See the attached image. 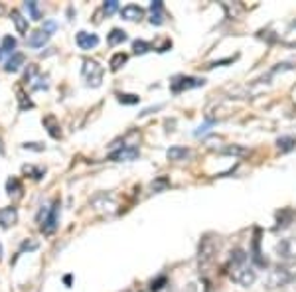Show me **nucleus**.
<instances>
[{
  "label": "nucleus",
  "mask_w": 296,
  "mask_h": 292,
  "mask_svg": "<svg viewBox=\"0 0 296 292\" xmlns=\"http://www.w3.org/2000/svg\"><path fill=\"white\" fill-rule=\"evenodd\" d=\"M24 61H26V57H24V54H20V52H16V54L12 55L8 61H6V65H4V71L8 73H14L18 71L20 67L24 65Z\"/></svg>",
  "instance_id": "obj_14"
},
{
  "label": "nucleus",
  "mask_w": 296,
  "mask_h": 292,
  "mask_svg": "<svg viewBox=\"0 0 296 292\" xmlns=\"http://www.w3.org/2000/svg\"><path fill=\"white\" fill-rule=\"evenodd\" d=\"M117 97H119V103H123V105H136L140 101V97L132 95V93H119Z\"/></svg>",
  "instance_id": "obj_24"
},
{
  "label": "nucleus",
  "mask_w": 296,
  "mask_h": 292,
  "mask_svg": "<svg viewBox=\"0 0 296 292\" xmlns=\"http://www.w3.org/2000/svg\"><path fill=\"white\" fill-rule=\"evenodd\" d=\"M6 192H8V196H22V186L16 178H10L8 182H6Z\"/></svg>",
  "instance_id": "obj_23"
},
{
  "label": "nucleus",
  "mask_w": 296,
  "mask_h": 292,
  "mask_svg": "<svg viewBox=\"0 0 296 292\" xmlns=\"http://www.w3.org/2000/svg\"><path fill=\"white\" fill-rule=\"evenodd\" d=\"M44 127L48 128V132H50V136L52 138H59L61 136V130H59V125H57V121H56V117H46L44 119Z\"/></svg>",
  "instance_id": "obj_17"
},
{
  "label": "nucleus",
  "mask_w": 296,
  "mask_h": 292,
  "mask_svg": "<svg viewBox=\"0 0 296 292\" xmlns=\"http://www.w3.org/2000/svg\"><path fill=\"white\" fill-rule=\"evenodd\" d=\"M109 44L111 46H119V44H123L125 40H127V32L125 30H119V28H115V30H111V34H109Z\"/></svg>",
  "instance_id": "obj_20"
},
{
  "label": "nucleus",
  "mask_w": 296,
  "mask_h": 292,
  "mask_svg": "<svg viewBox=\"0 0 296 292\" xmlns=\"http://www.w3.org/2000/svg\"><path fill=\"white\" fill-rule=\"evenodd\" d=\"M57 219H59V200H54L52 205H44L38 213V223L46 235H52L56 231Z\"/></svg>",
  "instance_id": "obj_2"
},
{
  "label": "nucleus",
  "mask_w": 296,
  "mask_h": 292,
  "mask_svg": "<svg viewBox=\"0 0 296 292\" xmlns=\"http://www.w3.org/2000/svg\"><path fill=\"white\" fill-rule=\"evenodd\" d=\"M50 32H46L44 28H40V30H36V32H32L30 36H28V44L32 46V48H44V44L50 40Z\"/></svg>",
  "instance_id": "obj_13"
},
{
  "label": "nucleus",
  "mask_w": 296,
  "mask_h": 292,
  "mask_svg": "<svg viewBox=\"0 0 296 292\" xmlns=\"http://www.w3.org/2000/svg\"><path fill=\"white\" fill-rule=\"evenodd\" d=\"M22 172H24V174H28V176H30V178H34V180H42V178H44V174H46V170H44V168H38V166H24V168H22Z\"/></svg>",
  "instance_id": "obj_22"
},
{
  "label": "nucleus",
  "mask_w": 296,
  "mask_h": 292,
  "mask_svg": "<svg viewBox=\"0 0 296 292\" xmlns=\"http://www.w3.org/2000/svg\"><path fill=\"white\" fill-rule=\"evenodd\" d=\"M34 249H38L36 241H24L22 247H20V253H24V251H34Z\"/></svg>",
  "instance_id": "obj_29"
},
{
  "label": "nucleus",
  "mask_w": 296,
  "mask_h": 292,
  "mask_svg": "<svg viewBox=\"0 0 296 292\" xmlns=\"http://www.w3.org/2000/svg\"><path fill=\"white\" fill-rule=\"evenodd\" d=\"M277 146L280 152H290L292 148H296V138L294 136H280L277 140Z\"/></svg>",
  "instance_id": "obj_18"
},
{
  "label": "nucleus",
  "mask_w": 296,
  "mask_h": 292,
  "mask_svg": "<svg viewBox=\"0 0 296 292\" xmlns=\"http://www.w3.org/2000/svg\"><path fill=\"white\" fill-rule=\"evenodd\" d=\"M103 8H105V12H107V14H113V12L119 8V2H117V0H109V2H105V6H103Z\"/></svg>",
  "instance_id": "obj_30"
},
{
  "label": "nucleus",
  "mask_w": 296,
  "mask_h": 292,
  "mask_svg": "<svg viewBox=\"0 0 296 292\" xmlns=\"http://www.w3.org/2000/svg\"><path fill=\"white\" fill-rule=\"evenodd\" d=\"M10 18H12V22H14L18 34H26V32H28V18H24V16L20 14V10H12Z\"/></svg>",
  "instance_id": "obj_16"
},
{
  "label": "nucleus",
  "mask_w": 296,
  "mask_h": 292,
  "mask_svg": "<svg viewBox=\"0 0 296 292\" xmlns=\"http://www.w3.org/2000/svg\"><path fill=\"white\" fill-rule=\"evenodd\" d=\"M0 154H2V144H0Z\"/></svg>",
  "instance_id": "obj_35"
},
{
  "label": "nucleus",
  "mask_w": 296,
  "mask_h": 292,
  "mask_svg": "<svg viewBox=\"0 0 296 292\" xmlns=\"http://www.w3.org/2000/svg\"><path fill=\"white\" fill-rule=\"evenodd\" d=\"M127 59H129V55L123 54V52H119V54H115L111 57V63H109V65H111L113 71H119V69H121L125 63H127Z\"/></svg>",
  "instance_id": "obj_19"
},
{
  "label": "nucleus",
  "mask_w": 296,
  "mask_h": 292,
  "mask_svg": "<svg viewBox=\"0 0 296 292\" xmlns=\"http://www.w3.org/2000/svg\"><path fill=\"white\" fill-rule=\"evenodd\" d=\"M2 12H4V8H2V6H0V14H2Z\"/></svg>",
  "instance_id": "obj_33"
},
{
  "label": "nucleus",
  "mask_w": 296,
  "mask_h": 292,
  "mask_svg": "<svg viewBox=\"0 0 296 292\" xmlns=\"http://www.w3.org/2000/svg\"><path fill=\"white\" fill-rule=\"evenodd\" d=\"M103 67L99 65V61H95V59H89V57H85L83 59V65H81V75H83V79L87 81V85H91V87H99L101 83H103Z\"/></svg>",
  "instance_id": "obj_3"
},
{
  "label": "nucleus",
  "mask_w": 296,
  "mask_h": 292,
  "mask_svg": "<svg viewBox=\"0 0 296 292\" xmlns=\"http://www.w3.org/2000/svg\"><path fill=\"white\" fill-rule=\"evenodd\" d=\"M294 274L290 273L286 267H275L269 276H267V288H280V286H286L288 282H292Z\"/></svg>",
  "instance_id": "obj_5"
},
{
  "label": "nucleus",
  "mask_w": 296,
  "mask_h": 292,
  "mask_svg": "<svg viewBox=\"0 0 296 292\" xmlns=\"http://www.w3.org/2000/svg\"><path fill=\"white\" fill-rule=\"evenodd\" d=\"M205 81L202 77H192V75H178L170 81V91L182 93L188 89H196V87H204Z\"/></svg>",
  "instance_id": "obj_4"
},
{
  "label": "nucleus",
  "mask_w": 296,
  "mask_h": 292,
  "mask_svg": "<svg viewBox=\"0 0 296 292\" xmlns=\"http://www.w3.org/2000/svg\"><path fill=\"white\" fill-rule=\"evenodd\" d=\"M138 156H140L138 146L125 144V146H121L119 150L111 152V154H109V160H113V162H130V160H136Z\"/></svg>",
  "instance_id": "obj_7"
},
{
  "label": "nucleus",
  "mask_w": 296,
  "mask_h": 292,
  "mask_svg": "<svg viewBox=\"0 0 296 292\" xmlns=\"http://www.w3.org/2000/svg\"><path fill=\"white\" fill-rule=\"evenodd\" d=\"M292 284H294V288H296V274H294V278H292Z\"/></svg>",
  "instance_id": "obj_32"
},
{
  "label": "nucleus",
  "mask_w": 296,
  "mask_h": 292,
  "mask_svg": "<svg viewBox=\"0 0 296 292\" xmlns=\"http://www.w3.org/2000/svg\"><path fill=\"white\" fill-rule=\"evenodd\" d=\"M132 50H134V54H146L148 50H150V44H148V42H142V40H136V42L132 44Z\"/></svg>",
  "instance_id": "obj_27"
},
{
  "label": "nucleus",
  "mask_w": 296,
  "mask_h": 292,
  "mask_svg": "<svg viewBox=\"0 0 296 292\" xmlns=\"http://www.w3.org/2000/svg\"><path fill=\"white\" fill-rule=\"evenodd\" d=\"M121 16L125 20H129V22H138V20L144 18V10L140 6H136V4H129V6L121 8Z\"/></svg>",
  "instance_id": "obj_11"
},
{
  "label": "nucleus",
  "mask_w": 296,
  "mask_h": 292,
  "mask_svg": "<svg viewBox=\"0 0 296 292\" xmlns=\"http://www.w3.org/2000/svg\"><path fill=\"white\" fill-rule=\"evenodd\" d=\"M18 221V209L16 207H2L0 209V227L8 229Z\"/></svg>",
  "instance_id": "obj_9"
},
{
  "label": "nucleus",
  "mask_w": 296,
  "mask_h": 292,
  "mask_svg": "<svg viewBox=\"0 0 296 292\" xmlns=\"http://www.w3.org/2000/svg\"><path fill=\"white\" fill-rule=\"evenodd\" d=\"M146 292H152V290H146Z\"/></svg>",
  "instance_id": "obj_36"
},
{
  "label": "nucleus",
  "mask_w": 296,
  "mask_h": 292,
  "mask_svg": "<svg viewBox=\"0 0 296 292\" xmlns=\"http://www.w3.org/2000/svg\"><path fill=\"white\" fill-rule=\"evenodd\" d=\"M211 125H213V121H207V123H205V125H202V127L194 132V134H196V136H202V134H205V132L209 130V127H211Z\"/></svg>",
  "instance_id": "obj_31"
},
{
  "label": "nucleus",
  "mask_w": 296,
  "mask_h": 292,
  "mask_svg": "<svg viewBox=\"0 0 296 292\" xmlns=\"http://www.w3.org/2000/svg\"><path fill=\"white\" fill-rule=\"evenodd\" d=\"M277 255L284 263H294L296 261V237L282 239L277 245Z\"/></svg>",
  "instance_id": "obj_6"
},
{
  "label": "nucleus",
  "mask_w": 296,
  "mask_h": 292,
  "mask_svg": "<svg viewBox=\"0 0 296 292\" xmlns=\"http://www.w3.org/2000/svg\"><path fill=\"white\" fill-rule=\"evenodd\" d=\"M150 24H154V26H160L162 22H164V4L160 2V0H156V2H152L150 4Z\"/></svg>",
  "instance_id": "obj_12"
},
{
  "label": "nucleus",
  "mask_w": 296,
  "mask_h": 292,
  "mask_svg": "<svg viewBox=\"0 0 296 292\" xmlns=\"http://www.w3.org/2000/svg\"><path fill=\"white\" fill-rule=\"evenodd\" d=\"M227 273H229V278L233 282H237L239 286H251L257 280V271L251 265V257L247 255L243 249H235L231 253Z\"/></svg>",
  "instance_id": "obj_1"
},
{
  "label": "nucleus",
  "mask_w": 296,
  "mask_h": 292,
  "mask_svg": "<svg viewBox=\"0 0 296 292\" xmlns=\"http://www.w3.org/2000/svg\"><path fill=\"white\" fill-rule=\"evenodd\" d=\"M75 42H77V46H79L81 50H93V48L99 46V38H97V34H89V32H79V34L75 36Z\"/></svg>",
  "instance_id": "obj_8"
},
{
  "label": "nucleus",
  "mask_w": 296,
  "mask_h": 292,
  "mask_svg": "<svg viewBox=\"0 0 296 292\" xmlns=\"http://www.w3.org/2000/svg\"><path fill=\"white\" fill-rule=\"evenodd\" d=\"M24 150H34V152H42L46 146L42 144V142H26V144H22Z\"/></svg>",
  "instance_id": "obj_28"
},
{
  "label": "nucleus",
  "mask_w": 296,
  "mask_h": 292,
  "mask_svg": "<svg viewBox=\"0 0 296 292\" xmlns=\"http://www.w3.org/2000/svg\"><path fill=\"white\" fill-rule=\"evenodd\" d=\"M16 93H18V107H20V111H26V109H32L34 107V103L26 97V93L22 91V89H16Z\"/></svg>",
  "instance_id": "obj_25"
},
{
  "label": "nucleus",
  "mask_w": 296,
  "mask_h": 292,
  "mask_svg": "<svg viewBox=\"0 0 296 292\" xmlns=\"http://www.w3.org/2000/svg\"><path fill=\"white\" fill-rule=\"evenodd\" d=\"M30 87H32V89H36V91L48 89V87H50V83H48V77H46V75H40V73H38L36 77H34L32 81H30Z\"/></svg>",
  "instance_id": "obj_21"
},
{
  "label": "nucleus",
  "mask_w": 296,
  "mask_h": 292,
  "mask_svg": "<svg viewBox=\"0 0 296 292\" xmlns=\"http://www.w3.org/2000/svg\"><path fill=\"white\" fill-rule=\"evenodd\" d=\"M14 50H16V38H12V36L2 38V42H0V61H4L6 57L10 59L12 55L16 54Z\"/></svg>",
  "instance_id": "obj_10"
},
{
  "label": "nucleus",
  "mask_w": 296,
  "mask_h": 292,
  "mask_svg": "<svg viewBox=\"0 0 296 292\" xmlns=\"http://www.w3.org/2000/svg\"><path fill=\"white\" fill-rule=\"evenodd\" d=\"M168 160H184V158H188L190 156V150L188 148H184V146H172L170 150L166 152Z\"/></svg>",
  "instance_id": "obj_15"
},
{
  "label": "nucleus",
  "mask_w": 296,
  "mask_h": 292,
  "mask_svg": "<svg viewBox=\"0 0 296 292\" xmlns=\"http://www.w3.org/2000/svg\"><path fill=\"white\" fill-rule=\"evenodd\" d=\"M26 10L30 12V16H32V20H42V14H40V8H38V2L36 0H28L26 4Z\"/></svg>",
  "instance_id": "obj_26"
},
{
  "label": "nucleus",
  "mask_w": 296,
  "mask_h": 292,
  "mask_svg": "<svg viewBox=\"0 0 296 292\" xmlns=\"http://www.w3.org/2000/svg\"><path fill=\"white\" fill-rule=\"evenodd\" d=\"M0 257H2V247H0Z\"/></svg>",
  "instance_id": "obj_34"
}]
</instances>
